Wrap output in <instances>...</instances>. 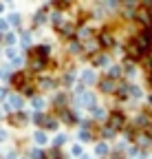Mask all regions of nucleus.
I'll list each match as a JSON object with an SVG mask.
<instances>
[{"label": "nucleus", "instance_id": "1", "mask_svg": "<svg viewBox=\"0 0 152 159\" xmlns=\"http://www.w3.org/2000/svg\"><path fill=\"white\" fill-rule=\"evenodd\" d=\"M126 113H121V111H112L110 115H108V122H106V126H110L115 133H119V130H124L126 128Z\"/></svg>", "mask_w": 152, "mask_h": 159}, {"label": "nucleus", "instance_id": "2", "mask_svg": "<svg viewBox=\"0 0 152 159\" xmlns=\"http://www.w3.org/2000/svg\"><path fill=\"white\" fill-rule=\"evenodd\" d=\"M77 102H80V106H84V108H95V106H97V104H95V95H93V93H86V91L77 93Z\"/></svg>", "mask_w": 152, "mask_h": 159}, {"label": "nucleus", "instance_id": "3", "mask_svg": "<svg viewBox=\"0 0 152 159\" xmlns=\"http://www.w3.org/2000/svg\"><path fill=\"white\" fill-rule=\"evenodd\" d=\"M97 84H99L102 93H115L117 91V82H115V80H110V77H102Z\"/></svg>", "mask_w": 152, "mask_h": 159}, {"label": "nucleus", "instance_id": "4", "mask_svg": "<svg viewBox=\"0 0 152 159\" xmlns=\"http://www.w3.org/2000/svg\"><path fill=\"white\" fill-rule=\"evenodd\" d=\"M11 82H13L15 89H22V91L29 86V84H27V73H22V71H20V73H15V75L11 77Z\"/></svg>", "mask_w": 152, "mask_h": 159}, {"label": "nucleus", "instance_id": "5", "mask_svg": "<svg viewBox=\"0 0 152 159\" xmlns=\"http://www.w3.org/2000/svg\"><path fill=\"white\" fill-rule=\"evenodd\" d=\"M31 55L42 57V60H49V55H51V47H49V44H40V47H35V49L31 51Z\"/></svg>", "mask_w": 152, "mask_h": 159}, {"label": "nucleus", "instance_id": "6", "mask_svg": "<svg viewBox=\"0 0 152 159\" xmlns=\"http://www.w3.org/2000/svg\"><path fill=\"white\" fill-rule=\"evenodd\" d=\"M90 60H93V66H102V69H104V66H108V62H110L108 55H104V53H95Z\"/></svg>", "mask_w": 152, "mask_h": 159}, {"label": "nucleus", "instance_id": "7", "mask_svg": "<svg viewBox=\"0 0 152 159\" xmlns=\"http://www.w3.org/2000/svg\"><path fill=\"white\" fill-rule=\"evenodd\" d=\"M20 108H22V97L20 95H11L9 104H7V111H20Z\"/></svg>", "mask_w": 152, "mask_h": 159}, {"label": "nucleus", "instance_id": "8", "mask_svg": "<svg viewBox=\"0 0 152 159\" xmlns=\"http://www.w3.org/2000/svg\"><path fill=\"white\" fill-rule=\"evenodd\" d=\"M9 122H11L13 126L20 128V126H24V124H27V115H24V113H15V115H11V117H9Z\"/></svg>", "mask_w": 152, "mask_h": 159}, {"label": "nucleus", "instance_id": "9", "mask_svg": "<svg viewBox=\"0 0 152 159\" xmlns=\"http://www.w3.org/2000/svg\"><path fill=\"white\" fill-rule=\"evenodd\" d=\"M46 62H49V60H42V57L31 55V71H42L46 66Z\"/></svg>", "mask_w": 152, "mask_h": 159}, {"label": "nucleus", "instance_id": "10", "mask_svg": "<svg viewBox=\"0 0 152 159\" xmlns=\"http://www.w3.org/2000/svg\"><path fill=\"white\" fill-rule=\"evenodd\" d=\"M99 44H104V47H115V38H112L108 31H104V33H99V40H97Z\"/></svg>", "mask_w": 152, "mask_h": 159}, {"label": "nucleus", "instance_id": "11", "mask_svg": "<svg viewBox=\"0 0 152 159\" xmlns=\"http://www.w3.org/2000/svg\"><path fill=\"white\" fill-rule=\"evenodd\" d=\"M58 29H60V33H62L64 38H71V35H73V25H71V22H62V20H60V22H58Z\"/></svg>", "mask_w": 152, "mask_h": 159}, {"label": "nucleus", "instance_id": "12", "mask_svg": "<svg viewBox=\"0 0 152 159\" xmlns=\"http://www.w3.org/2000/svg\"><path fill=\"white\" fill-rule=\"evenodd\" d=\"M128 97H132V99H141V97H143V91H141L137 84H128Z\"/></svg>", "mask_w": 152, "mask_h": 159}, {"label": "nucleus", "instance_id": "13", "mask_svg": "<svg viewBox=\"0 0 152 159\" xmlns=\"http://www.w3.org/2000/svg\"><path fill=\"white\" fill-rule=\"evenodd\" d=\"M137 18L141 20L145 27H150V25H152V20H150V9H139V11H137Z\"/></svg>", "mask_w": 152, "mask_h": 159}, {"label": "nucleus", "instance_id": "14", "mask_svg": "<svg viewBox=\"0 0 152 159\" xmlns=\"http://www.w3.org/2000/svg\"><path fill=\"white\" fill-rule=\"evenodd\" d=\"M108 144L106 142H97V144H95V155H97V157H106L108 155Z\"/></svg>", "mask_w": 152, "mask_h": 159}, {"label": "nucleus", "instance_id": "15", "mask_svg": "<svg viewBox=\"0 0 152 159\" xmlns=\"http://www.w3.org/2000/svg\"><path fill=\"white\" fill-rule=\"evenodd\" d=\"M90 111H93V119H95V122L106 119V108H104V106H95V108H90Z\"/></svg>", "mask_w": 152, "mask_h": 159}, {"label": "nucleus", "instance_id": "16", "mask_svg": "<svg viewBox=\"0 0 152 159\" xmlns=\"http://www.w3.org/2000/svg\"><path fill=\"white\" fill-rule=\"evenodd\" d=\"M60 115H62V122H66V124H75V122H77V115L71 113V111H60Z\"/></svg>", "mask_w": 152, "mask_h": 159}, {"label": "nucleus", "instance_id": "17", "mask_svg": "<svg viewBox=\"0 0 152 159\" xmlns=\"http://www.w3.org/2000/svg\"><path fill=\"white\" fill-rule=\"evenodd\" d=\"M33 139H35V144H40V146H44V144L49 142V137H46L42 130H35V133H33Z\"/></svg>", "mask_w": 152, "mask_h": 159}, {"label": "nucleus", "instance_id": "18", "mask_svg": "<svg viewBox=\"0 0 152 159\" xmlns=\"http://www.w3.org/2000/svg\"><path fill=\"white\" fill-rule=\"evenodd\" d=\"M82 82H84V84H93V82H95V73H93L90 69H86V71L82 73Z\"/></svg>", "mask_w": 152, "mask_h": 159}, {"label": "nucleus", "instance_id": "19", "mask_svg": "<svg viewBox=\"0 0 152 159\" xmlns=\"http://www.w3.org/2000/svg\"><path fill=\"white\" fill-rule=\"evenodd\" d=\"M77 137H80V142H90V139H93V133H90V128H82Z\"/></svg>", "mask_w": 152, "mask_h": 159}, {"label": "nucleus", "instance_id": "20", "mask_svg": "<svg viewBox=\"0 0 152 159\" xmlns=\"http://www.w3.org/2000/svg\"><path fill=\"white\" fill-rule=\"evenodd\" d=\"M121 73H124V69H121V66H110L108 77H110V80H117V77H121Z\"/></svg>", "mask_w": 152, "mask_h": 159}, {"label": "nucleus", "instance_id": "21", "mask_svg": "<svg viewBox=\"0 0 152 159\" xmlns=\"http://www.w3.org/2000/svg\"><path fill=\"white\" fill-rule=\"evenodd\" d=\"M62 82H64L66 86H71V84L75 82V73H73V71H68V73H64V77H62Z\"/></svg>", "mask_w": 152, "mask_h": 159}, {"label": "nucleus", "instance_id": "22", "mask_svg": "<svg viewBox=\"0 0 152 159\" xmlns=\"http://www.w3.org/2000/svg\"><path fill=\"white\" fill-rule=\"evenodd\" d=\"M33 122H35L37 126H44V122H46V115H44V113H35V115H33Z\"/></svg>", "mask_w": 152, "mask_h": 159}, {"label": "nucleus", "instance_id": "23", "mask_svg": "<svg viewBox=\"0 0 152 159\" xmlns=\"http://www.w3.org/2000/svg\"><path fill=\"white\" fill-rule=\"evenodd\" d=\"M44 128H49V130H55V128H58V119H53V117H46V122H44Z\"/></svg>", "mask_w": 152, "mask_h": 159}, {"label": "nucleus", "instance_id": "24", "mask_svg": "<svg viewBox=\"0 0 152 159\" xmlns=\"http://www.w3.org/2000/svg\"><path fill=\"white\" fill-rule=\"evenodd\" d=\"M102 135H104V137H106V139H112V137H115V135H117V133H115V130H112V128H110V126H104V130H102Z\"/></svg>", "mask_w": 152, "mask_h": 159}, {"label": "nucleus", "instance_id": "25", "mask_svg": "<svg viewBox=\"0 0 152 159\" xmlns=\"http://www.w3.org/2000/svg\"><path fill=\"white\" fill-rule=\"evenodd\" d=\"M77 35H80V40H86V38L90 35V29H88V27H80V31H77Z\"/></svg>", "mask_w": 152, "mask_h": 159}, {"label": "nucleus", "instance_id": "26", "mask_svg": "<svg viewBox=\"0 0 152 159\" xmlns=\"http://www.w3.org/2000/svg\"><path fill=\"white\" fill-rule=\"evenodd\" d=\"M71 152H73V155H75V157H82V155H84V148H82V146H80V144H75V146H73V148H71Z\"/></svg>", "mask_w": 152, "mask_h": 159}, {"label": "nucleus", "instance_id": "27", "mask_svg": "<svg viewBox=\"0 0 152 159\" xmlns=\"http://www.w3.org/2000/svg\"><path fill=\"white\" fill-rule=\"evenodd\" d=\"M40 86H42V89H53V86H55V82H53V80H51V77H49V80L44 77V80H42V82H40Z\"/></svg>", "mask_w": 152, "mask_h": 159}, {"label": "nucleus", "instance_id": "28", "mask_svg": "<svg viewBox=\"0 0 152 159\" xmlns=\"http://www.w3.org/2000/svg\"><path fill=\"white\" fill-rule=\"evenodd\" d=\"M80 49H82V47H80V42H75V40H73L71 47H68V51H71V53H80Z\"/></svg>", "mask_w": 152, "mask_h": 159}, {"label": "nucleus", "instance_id": "29", "mask_svg": "<svg viewBox=\"0 0 152 159\" xmlns=\"http://www.w3.org/2000/svg\"><path fill=\"white\" fill-rule=\"evenodd\" d=\"M33 106H35L37 111H40V108L44 106V99H42V97H33Z\"/></svg>", "mask_w": 152, "mask_h": 159}, {"label": "nucleus", "instance_id": "30", "mask_svg": "<svg viewBox=\"0 0 152 159\" xmlns=\"http://www.w3.org/2000/svg\"><path fill=\"white\" fill-rule=\"evenodd\" d=\"M64 142H66V135H58V137H55V148H60Z\"/></svg>", "mask_w": 152, "mask_h": 159}, {"label": "nucleus", "instance_id": "31", "mask_svg": "<svg viewBox=\"0 0 152 159\" xmlns=\"http://www.w3.org/2000/svg\"><path fill=\"white\" fill-rule=\"evenodd\" d=\"M9 22H11V25H20V16H18V13H13V16L9 18Z\"/></svg>", "mask_w": 152, "mask_h": 159}, {"label": "nucleus", "instance_id": "32", "mask_svg": "<svg viewBox=\"0 0 152 159\" xmlns=\"http://www.w3.org/2000/svg\"><path fill=\"white\" fill-rule=\"evenodd\" d=\"M22 44H24V47H29V44H31V35H29V33H24V35H22Z\"/></svg>", "mask_w": 152, "mask_h": 159}, {"label": "nucleus", "instance_id": "33", "mask_svg": "<svg viewBox=\"0 0 152 159\" xmlns=\"http://www.w3.org/2000/svg\"><path fill=\"white\" fill-rule=\"evenodd\" d=\"M13 42H15V35L9 33V35H7V44H13Z\"/></svg>", "mask_w": 152, "mask_h": 159}, {"label": "nucleus", "instance_id": "34", "mask_svg": "<svg viewBox=\"0 0 152 159\" xmlns=\"http://www.w3.org/2000/svg\"><path fill=\"white\" fill-rule=\"evenodd\" d=\"M0 31H7V22H5V20L0 22Z\"/></svg>", "mask_w": 152, "mask_h": 159}, {"label": "nucleus", "instance_id": "35", "mask_svg": "<svg viewBox=\"0 0 152 159\" xmlns=\"http://www.w3.org/2000/svg\"><path fill=\"white\" fill-rule=\"evenodd\" d=\"M2 97H7V89H0V99Z\"/></svg>", "mask_w": 152, "mask_h": 159}, {"label": "nucleus", "instance_id": "36", "mask_svg": "<svg viewBox=\"0 0 152 159\" xmlns=\"http://www.w3.org/2000/svg\"><path fill=\"white\" fill-rule=\"evenodd\" d=\"M5 137H7V133H5V130H0V142H2Z\"/></svg>", "mask_w": 152, "mask_h": 159}]
</instances>
